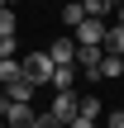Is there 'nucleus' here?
<instances>
[{
    "label": "nucleus",
    "mask_w": 124,
    "mask_h": 128,
    "mask_svg": "<svg viewBox=\"0 0 124 128\" xmlns=\"http://www.w3.org/2000/svg\"><path fill=\"white\" fill-rule=\"evenodd\" d=\"M5 5H10V10H14V0H5Z\"/></svg>",
    "instance_id": "20"
},
{
    "label": "nucleus",
    "mask_w": 124,
    "mask_h": 128,
    "mask_svg": "<svg viewBox=\"0 0 124 128\" xmlns=\"http://www.w3.org/2000/svg\"><path fill=\"white\" fill-rule=\"evenodd\" d=\"M48 57H53V66H76V38H57L53 48H48Z\"/></svg>",
    "instance_id": "5"
},
{
    "label": "nucleus",
    "mask_w": 124,
    "mask_h": 128,
    "mask_svg": "<svg viewBox=\"0 0 124 128\" xmlns=\"http://www.w3.org/2000/svg\"><path fill=\"white\" fill-rule=\"evenodd\" d=\"M19 48H14V33H0V57H14Z\"/></svg>",
    "instance_id": "15"
},
{
    "label": "nucleus",
    "mask_w": 124,
    "mask_h": 128,
    "mask_svg": "<svg viewBox=\"0 0 124 128\" xmlns=\"http://www.w3.org/2000/svg\"><path fill=\"white\" fill-rule=\"evenodd\" d=\"M115 5H119V0H115Z\"/></svg>",
    "instance_id": "22"
},
{
    "label": "nucleus",
    "mask_w": 124,
    "mask_h": 128,
    "mask_svg": "<svg viewBox=\"0 0 124 128\" xmlns=\"http://www.w3.org/2000/svg\"><path fill=\"white\" fill-rule=\"evenodd\" d=\"M0 119H5V128H33L38 114L29 109V100H10V95H5V100H0Z\"/></svg>",
    "instance_id": "1"
},
{
    "label": "nucleus",
    "mask_w": 124,
    "mask_h": 128,
    "mask_svg": "<svg viewBox=\"0 0 124 128\" xmlns=\"http://www.w3.org/2000/svg\"><path fill=\"white\" fill-rule=\"evenodd\" d=\"M115 19H119V24H124V0H119V5H115Z\"/></svg>",
    "instance_id": "19"
},
{
    "label": "nucleus",
    "mask_w": 124,
    "mask_h": 128,
    "mask_svg": "<svg viewBox=\"0 0 124 128\" xmlns=\"http://www.w3.org/2000/svg\"><path fill=\"white\" fill-rule=\"evenodd\" d=\"M33 128H67V124H62V119H53V114H38V119H33Z\"/></svg>",
    "instance_id": "16"
},
{
    "label": "nucleus",
    "mask_w": 124,
    "mask_h": 128,
    "mask_svg": "<svg viewBox=\"0 0 124 128\" xmlns=\"http://www.w3.org/2000/svg\"><path fill=\"white\" fill-rule=\"evenodd\" d=\"M96 71H100V81H115V76H124V57L119 52H100V66Z\"/></svg>",
    "instance_id": "7"
},
{
    "label": "nucleus",
    "mask_w": 124,
    "mask_h": 128,
    "mask_svg": "<svg viewBox=\"0 0 124 128\" xmlns=\"http://www.w3.org/2000/svg\"><path fill=\"white\" fill-rule=\"evenodd\" d=\"M33 90H38V86H33V81H29L24 71H19V76H14V81L5 86V95H10V100H33Z\"/></svg>",
    "instance_id": "8"
},
{
    "label": "nucleus",
    "mask_w": 124,
    "mask_h": 128,
    "mask_svg": "<svg viewBox=\"0 0 124 128\" xmlns=\"http://www.w3.org/2000/svg\"><path fill=\"white\" fill-rule=\"evenodd\" d=\"M0 33H14V10H10V5L0 10Z\"/></svg>",
    "instance_id": "14"
},
{
    "label": "nucleus",
    "mask_w": 124,
    "mask_h": 128,
    "mask_svg": "<svg viewBox=\"0 0 124 128\" xmlns=\"http://www.w3.org/2000/svg\"><path fill=\"white\" fill-rule=\"evenodd\" d=\"M67 128H96V119H86V114H76V119H67Z\"/></svg>",
    "instance_id": "17"
},
{
    "label": "nucleus",
    "mask_w": 124,
    "mask_h": 128,
    "mask_svg": "<svg viewBox=\"0 0 124 128\" xmlns=\"http://www.w3.org/2000/svg\"><path fill=\"white\" fill-rule=\"evenodd\" d=\"M119 57H124V52H119Z\"/></svg>",
    "instance_id": "23"
},
{
    "label": "nucleus",
    "mask_w": 124,
    "mask_h": 128,
    "mask_svg": "<svg viewBox=\"0 0 124 128\" xmlns=\"http://www.w3.org/2000/svg\"><path fill=\"white\" fill-rule=\"evenodd\" d=\"M100 43H105V19H91L86 14L76 24V48H100Z\"/></svg>",
    "instance_id": "3"
},
{
    "label": "nucleus",
    "mask_w": 124,
    "mask_h": 128,
    "mask_svg": "<svg viewBox=\"0 0 124 128\" xmlns=\"http://www.w3.org/2000/svg\"><path fill=\"white\" fill-rule=\"evenodd\" d=\"M81 19H86V5H81V0H72V5H62V24H67V28H76Z\"/></svg>",
    "instance_id": "11"
},
{
    "label": "nucleus",
    "mask_w": 124,
    "mask_h": 128,
    "mask_svg": "<svg viewBox=\"0 0 124 128\" xmlns=\"http://www.w3.org/2000/svg\"><path fill=\"white\" fill-rule=\"evenodd\" d=\"M110 128H124V109H115V114H110Z\"/></svg>",
    "instance_id": "18"
},
{
    "label": "nucleus",
    "mask_w": 124,
    "mask_h": 128,
    "mask_svg": "<svg viewBox=\"0 0 124 128\" xmlns=\"http://www.w3.org/2000/svg\"><path fill=\"white\" fill-rule=\"evenodd\" d=\"M76 86V66L67 62V66H53V90H72Z\"/></svg>",
    "instance_id": "9"
},
{
    "label": "nucleus",
    "mask_w": 124,
    "mask_h": 128,
    "mask_svg": "<svg viewBox=\"0 0 124 128\" xmlns=\"http://www.w3.org/2000/svg\"><path fill=\"white\" fill-rule=\"evenodd\" d=\"M0 10H5V0H0Z\"/></svg>",
    "instance_id": "21"
},
{
    "label": "nucleus",
    "mask_w": 124,
    "mask_h": 128,
    "mask_svg": "<svg viewBox=\"0 0 124 128\" xmlns=\"http://www.w3.org/2000/svg\"><path fill=\"white\" fill-rule=\"evenodd\" d=\"M76 100H81L76 90H57V95H53V109H48V114L67 124V119H76Z\"/></svg>",
    "instance_id": "4"
},
{
    "label": "nucleus",
    "mask_w": 124,
    "mask_h": 128,
    "mask_svg": "<svg viewBox=\"0 0 124 128\" xmlns=\"http://www.w3.org/2000/svg\"><path fill=\"white\" fill-rule=\"evenodd\" d=\"M100 52H105V48H76V66H81L91 81H100V71H96V66H100Z\"/></svg>",
    "instance_id": "6"
},
{
    "label": "nucleus",
    "mask_w": 124,
    "mask_h": 128,
    "mask_svg": "<svg viewBox=\"0 0 124 128\" xmlns=\"http://www.w3.org/2000/svg\"><path fill=\"white\" fill-rule=\"evenodd\" d=\"M76 114H86V119H100V100H96V95H81V100H76Z\"/></svg>",
    "instance_id": "12"
},
{
    "label": "nucleus",
    "mask_w": 124,
    "mask_h": 128,
    "mask_svg": "<svg viewBox=\"0 0 124 128\" xmlns=\"http://www.w3.org/2000/svg\"><path fill=\"white\" fill-rule=\"evenodd\" d=\"M81 5H86V14H91V19H105V14L115 10V0H81Z\"/></svg>",
    "instance_id": "13"
},
{
    "label": "nucleus",
    "mask_w": 124,
    "mask_h": 128,
    "mask_svg": "<svg viewBox=\"0 0 124 128\" xmlns=\"http://www.w3.org/2000/svg\"><path fill=\"white\" fill-rule=\"evenodd\" d=\"M105 52H124V24H105Z\"/></svg>",
    "instance_id": "10"
},
{
    "label": "nucleus",
    "mask_w": 124,
    "mask_h": 128,
    "mask_svg": "<svg viewBox=\"0 0 124 128\" xmlns=\"http://www.w3.org/2000/svg\"><path fill=\"white\" fill-rule=\"evenodd\" d=\"M19 71H24L33 86H53V57H48V52H29V57L19 62Z\"/></svg>",
    "instance_id": "2"
}]
</instances>
